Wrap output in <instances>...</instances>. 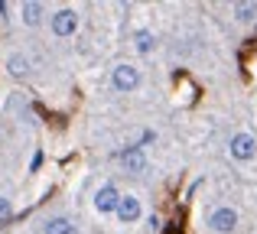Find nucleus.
I'll return each mask as SVG.
<instances>
[{"mask_svg": "<svg viewBox=\"0 0 257 234\" xmlns=\"http://www.w3.org/2000/svg\"><path fill=\"white\" fill-rule=\"evenodd\" d=\"M117 159H120V166H124L127 172H144L147 169V156H144V146H127V150H120L117 153Z\"/></svg>", "mask_w": 257, "mask_h": 234, "instance_id": "f03ea898", "label": "nucleus"}, {"mask_svg": "<svg viewBox=\"0 0 257 234\" xmlns=\"http://www.w3.org/2000/svg\"><path fill=\"white\" fill-rule=\"evenodd\" d=\"M234 17H238L241 23H251L257 17V4H251V0H247V4H234Z\"/></svg>", "mask_w": 257, "mask_h": 234, "instance_id": "9b49d317", "label": "nucleus"}, {"mask_svg": "<svg viewBox=\"0 0 257 234\" xmlns=\"http://www.w3.org/2000/svg\"><path fill=\"white\" fill-rule=\"evenodd\" d=\"M75 30H78V13L75 10H59L52 17V33L56 36H72Z\"/></svg>", "mask_w": 257, "mask_h": 234, "instance_id": "20e7f679", "label": "nucleus"}, {"mask_svg": "<svg viewBox=\"0 0 257 234\" xmlns=\"http://www.w3.org/2000/svg\"><path fill=\"white\" fill-rule=\"evenodd\" d=\"M117 205H120V192L114 189V185L98 189V195H94V208L98 211H117Z\"/></svg>", "mask_w": 257, "mask_h": 234, "instance_id": "423d86ee", "label": "nucleus"}, {"mask_svg": "<svg viewBox=\"0 0 257 234\" xmlns=\"http://www.w3.org/2000/svg\"><path fill=\"white\" fill-rule=\"evenodd\" d=\"M7 69H10V72H13V75H17V78H23L26 72H30V62H26L23 56H13L10 62H7Z\"/></svg>", "mask_w": 257, "mask_h": 234, "instance_id": "f8f14e48", "label": "nucleus"}, {"mask_svg": "<svg viewBox=\"0 0 257 234\" xmlns=\"http://www.w3.org/2000/svg\"><path fill=\"white\" fill-rule=\"evenodd\" d=\"M134 46H137V52H150L157 46V39H153V33L140 30V33H134Z\"/></svg>", "mask_w": 257, "mask_h": 234, "instance_id": "9d476101", "label": "nucleus"}, {"mask_svg": "<svg viewBox=\"0 0 257 234\" xmlns=\"http://www.w3.org/2000/svg\"><path fill=\"white\" fill-rule=\"evenodd\" d=\"M117 218H120L124 224L137 221V218H140V198H137V195H120V205H117Z\"/></svg>", "mask_w": 257, "mask_h": 234, "instance_id": "0eeeda50", "label": "nucleus"}, {"mask_svg": "<svg viewBox=\"0 0 257 234\" xmlns=\"http://www.w3.org/2000/svg\"><path fill=\"white\" fill-rule=\"evenodd\" d=\"M23 23L26 26H36L39 20H43V4H36V0H30V4H23Z\"/></svg>", "mask_w": 257, "mask_h": 234, "instance_id": "1a4fd4ad", "label": "nucleus"}, {"mask_svg": "<svg viewBox=\"0 0 257 234\" xmlns=\"http://www.w3.org/2000/svg\"><path fill=\"white\" fill-rule=\"evenodd\" d=\"M111 85H114V91H134L140 85V72L134 69V65H117L114 69V75H111Z\"/></svg>", "mask_w": 257, "mask_h": 234, "instance_id": "f257e3e1", "label": "nucleus"}, {"mask_svg": "<svg viewBox=\"0 0 257 234\" xmlns=\"http://www.w3.org/2000/svg\"><path fill=\"white\" fill-rule=\"evenodd\" d=\"M254 150H257V143H254L251 133H234L231 137V156L234 159H251Z\"/></svg>", "mask_w": 257, "mask_h": 234, "instance_id": "39448f33", "label": "nucleus"}, {"mask_svg": "<svg viewBox=\"0 0 257 234\" xmlns=\"http://www.w3.org/2000/svg\"><path fill=\"white\" fill-rule=\"evenodd\" d=\"M43 234H78V231H75V224H72L69 218H49Z\"/></svg>", "mask_w": 257, "mask_h": 234, "instance_id": "6e6552de", "label": "nucleus"}, {"mask_svg": "<svg viewBox=\"0 0 257 234\" xmlns=\"http://www.w3.org/2000/svg\"><path fill=\"white\" fill-rule=\"evenodd\" d=\"M208 224H212V231H218V234H231L234 224H238V211L234 208H215L212 218H208Z\"/></svg>", "mask_w": 257, "mask_h": 234, "instance_id": "7ed1b4c3", "label": "nucleus"}, {"mask_svg": "<svg viewBox=\"0 0 257 234\" xmlns=\"http://www.w3.org/2000/svg\"><path fill=\"white\" fill-rule=\"evenodd\" d=\"M10 215V202H7V198H0V218H7Z\"/></svg>", "mask_w": 257, "mask_h": 234, "instance_id": "ddd939ff", "label": "nucleus"}]
</instances>
